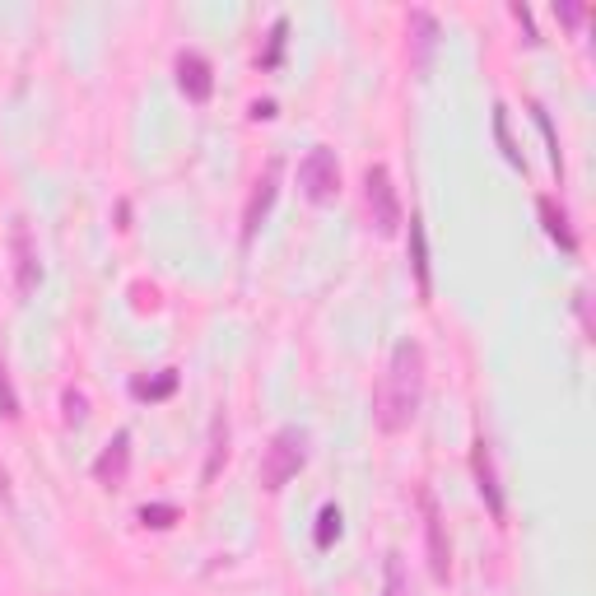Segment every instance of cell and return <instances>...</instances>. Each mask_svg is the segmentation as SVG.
<instances>
[{
    "mask_svg": "<svg viewBox=\"0 0 596 596\" xmlns=\"http://www.w3.org/2000/svg\"><path fill=\"white\" fill-rule=\"evenodd\" d=\"M420 396H424V350L415 340H401L392 350L387 373H382L378 401H373V415H378L382 434H401V429L415 420Z\"/></svg>",
    "mask_w": 596,
    "mask_h": 596,
    "instance_id": "cell-1",
    "label": "cell"
},
{
    "mask_svg": "<svg viewBox=\"0 0 596 596\" xmlns=\"http://www.w3.org/2000/svg\"><path fill=\"white\" fill-rule=\"evenodd\" d=\"M303 461H308V434L303 429H280V434L266 443V452H261V489H285L289 480H294L298 471H303Z\"/></svg>",
    "mask_w": 596,
    "mask_h": 596,
    "instance_id": "cell-2",
    "label": "cell"
},
{
    "mask_svg": "<svg viewBox=\"0 0 596 596\" xmlns=\"http://www.w3.org/2000/svg\"><path fill=\"white\" fill-rule=\"evenodd\" d=\"M298 187H303V196H308L312 205L336 201V191H340V163H336V154H331L326 145L308 149V159L298 163Z\"/></svg>",
    "mask_w": 596,
    "mask_h": 596,
    "instance_id": "cell-3",
    "label": "cell"
},
{
    "mask_svg": "<svg viewBox=\"0 0 596 596\" xmlns=\"http://www.w3.org/2000/svg\"><path fill=\"white\" fill-rule=\"evenodd\" d=\"M364 191H368V215H373V224H378L382 238L401 229V196H396V182H392V173H387L382 163H373V168L364 173Z\"/></svg>",
    "mask_w": 596,
    "mask_h": 596,
    "instance_id": "cell-4",
    "label": "cell"
},
{
    "mask_svg": "<svg viewBox=\"0 0 596 596\" xmlns=\"http://www.w3.org/2000/svg\"><path fill=\"white\" fill-rule=\"evenodd\" d=\"M10 252H14V289H19V298H28L42 280L38 247H33V233H28V219H14L10 224Z\"/></svg>",
    "mask_w": 596,
    "mask_h": 596,
    "instance_id": "cell-5",
    "label": "cell"
},
{
    "mask_svg": "<svg viewBox=\"0 0 596 596\" xmlns=\"http://www.w3.org/2000/svg\"><path fill=\"white\" fill-rule=\"evenodd\" d=\"M420 508H424V541H429V569H434L438 583L452 578V545H447V531H443V513L429 489H420Z\"/></svg>",
    "mask_w": 596,
    "mask_h": 596,
    "instance_id": "cell-6",
    "label": "cell"
},
{
    "mask_svg": "<svg viewBox=\"0 0 596 596\" xmlns=\"http://www.w3.org/2000/svg\"><path fill=\"white\" fill-rule=\"evenodd\" d=\"M275 191H280V159L266 163V173H261L257 191H252V201H247V215H243V243H252L261 229V219H266V210L275 205Z\"/></svg>",
    "mask_w": 596,
    "mask_h": 596,
    "instance_id": "cell-7",
    "label": "cell"
},
{
    "mask_svg": "<svg viewBox=\"0 0 596 596\" xmlns=\"http://www.w3.org/2000/svg\"><path fill=\"white\" fill-rule=\"evenodd\" d=\"M434 47H438L434 14L410 10V66H415V75H429V66H434Z\"/></svg>",
    "mask_w": 596,
    "mask_h": 596,
    "instance_id": "cell-8",
    "label": "cell"
},
{
    "mask_svg": "<svg viewBox=\"0 0 596 596\" xmlns=\"http://www.w3.org/2000/svg\"><path fill=\"white\" fill-rule=\"evenodd\" d=\"M177 84H182V94L191 103H205L215 94V70H210V61L201 52H182L177 56Z\"/></svg>",
    "mask_w": 596,
    "mask_h": 596,
    "instance_id": "cell-9",
    "label": "cell"
},
{
    "mask_svg": "<svg viewBox=\"0 0 596 596\" xmlns=\"http://www.w3.org/2000/svg\"><path fill=\"white\" fill-rule=\"evenodd\" d=\"M126 471H131V434H117L103 452H98L94 461V475H98V485H108V489H122L126 485Z\"/></svg>",
    "mask_w": 596,
    "mask_h": 596,
    "instance_id": "cell-10",
    "label": "cell"
},
{
    "mask_svg": "<svg viewBox=\"0 0 596 596\" xmlns=\"http://www.w3.org/2000/svg\"><path fill=\"white\" fill-rule=\"evenodd\" d=\"M471 466H475V485H480V494H485L489 513L503 517V489H499V475H494V452H489V443L480 438L471 452Z\"/></svg>",
    "mask_w": 596,
    "mask_h": 596,
    "instance_id": "cell-11",
    "label": "cell"
},
{
    "mask_svg": "<svg viewBox=\"0 0 596 596\" xmlns=\"http://www.w3.org/2000/svg\"><path fill=\"white\" fill-rule=\"evenodd\" d=\"M541 219H545V233H550V238H555L559 247H564V252H578V238H573V229H569V215H564V210H559L555 201H550V196H541Z\"/></svg>",
    "mask_w": 596,
    "mask_h": 596,
    "instance_id": "cell-12",
    "label": "cell"
},
{
    "mask_svg": "<svg viewBox=\"0 0 596 596\" xmlns=\"http://www.w3.org/2000/svg\"><path fill=\"white\" fill-rule=\"evenodd\" d=\"M410 266H415V280H420V294L429 298V243H424V219H410Z\"/></svg>",
    "mask_w": 596,
    "mask_h": 596,
    "instance_id": "cell-13",
    "label": "cell"
},
{
    "mask_svg": "<svg viewBox=\"0 0 596 596\" xmlns=\"http://www.w3.org/2000/svg\"><path fill=\"white\" fill-rule=\"evenodd\" d=\"M224 457H229V420H224V415H215V424H210V461H205V485L219 475Z\"/></svg>",
    "mask_w": 596,
    "mask_h": 596,
    "instance_id": "cell-14",
    "label": "cell"
},
{
    "mask_svg": "<svg viewBox=\"0 0 596 596\" xmlns=\"http://www.w3.org/2000/svg\"><path fill=\"white\" fill-rule=\"evenodd\" d=\"M382 596H410V573H406V559L387 555V564H382Z\"/></svg>",
    "mask_w": 596,
    "mask_h": 596,
    "instance_id": "cell-15",
    "label": "cell"
},
{
    "mask_svg": "<svg viewBox=\"0 0 596 596\" xmlns=\"http://www.w3.org/2000/svg\"><path fill=\"white\" fill-rule=\"evenodd\" d=\"M173 387H177V373L173 368H168V373H163V378H154V382H136V387H131V392L140 396V401H163V396H173Z\"/></svg>",
    "mask_w": 596,
    "mask_h": 596,
    "instance_id": "cell-16",
    "label": "cell"
},
{
    "mask_svg": "<svg viewBox=\"0 0 596 596\" xmlns=\"http://www.w3.org/2000/svg\"><path fill=\"white\" fill-rule=\"evenodd\" d=\"M0 420H19V396H14V382H10L5 359H0Z\"/></svg>",
    "mask_w": 596,
    "mask_h": 596,
    "instance_id": "cell-17",
    "label": "cell"
},
{
    "mask_svg": "<svg viewBox=\"0 0 596 596\" xmlns=\"http://www.w3.org/2000/svg\"><path fill=\"white\" fill-rule=\"evenodd\" d=\"M336 536H340V508H336V503H326L322 517H317V545L326 550V545L336 541Z\"/></svg>",
    "mask_w": 596,
    "mask_h": 596,
    "instance_id": "cell-18",
    "label": "cell"
},
{
    "mask_svg": "<svg viewBox=\"0 0 596 596\" xmlns=\"http://www.w3.org/2000/svg\"><path fill=\"white\" fill-rule=\"evenodd\" d=\"M536 126H541V136H545V145H550V163H555V173L559 168H564V154H559V136H555V126H550V112L541 108V103H536Z\"/></svg>",
    "mask_w": 596,
    "mask_h": 596,
    "instance_id": "cell-19",
    "label": "cell"
},
{
    "mask_svg": "<svg viewBox=\"0 0 596 596\" xmlns=\"http://www.w3.org/2000/svg\"><path fill=\"white\" fill-rule=\"evenodd\" d=\"M140 522H145V527H173L177 508L173 503H145V508H140Z\"/></svg>",
    "mask_w": 596,
    "mask_h": 596,
    "instance_id": "cell-20",
    "label": "cell"
},
{
    "mask_svg": "<svg viewBox=\"0 0 596 596\" xmlns=\"http://www.w3.org/2000/svg\"><path fill=\"white\" fill-rule=\"evenodd\" d=\"M494 131H499V145H503V154H508V163L522 168V154H517L513 136H508V112H503V108H494Z\"/></svg>",
    "mask_w": 596,
    "mask_h": 596,
    "instance_id": "cell-21",
    "label": "cell"
},
{
    "mask_svg": "<svg viewBox=\"0 0 596 596\" xmlns=\"http://www.w3.org/2000/svg\"><path fill=\"white\" fill-rule=\"evenodd\" d=\"M285 33H289V24H285V19H275V28H271V52L261 56V66H266V70H271L275 61H280V52H285Z\"/></svg>",
    "mask_w": 596,
    "mask_h": 596,
    "instance_id": "cell-22",
    "label": "cell"
},
{
    "mask_svg": "<svg viewBox=\"0 0 596 596\" xmlns=\"http://www.w3.org/2000/svg\"><path fill=\"white\" fill-rule=\"evenodd\" d=\"M66 424H84V392H66Z\"/></svg>",
    "mask_w": 596,
    "mask_h": 596,
    "instance_id": "cell-23",
    "label": "cell"
},
{
    "mask_svg": "<svg viewBox=\"0 0 596 596\" xmlns=\"http://www.w3.org/2000/svg\"><path fill=\"white\" fill-rule=\"evenodd\" d=\"M513 19H517V24H522V33H527V42H541V38H536V24H531V10H527V5H513Z\"/></svg>",
    "mask_w": 596,
    "mask_h": 596,
    "instance_id": "cell-24",
    "label": "cell"
},
{
    "mask_svg": "<svg viewBox=\"0 0 596 596\" xmlns=\"http://www.w3.org/2000/svg\"><path fill=\"white\" fill-rule=\"evenodd\" d=\"M555 14H559V19H564V24H583V10H578V5H555Z\"/></svg>",
    "mask_w": 596,
    "mask_h": 596,
    "instance_id": "cell-25",
    "label": "cell"
},
{
    "mask_svg": "<svg viewBox=\"0 0 596 596\" xmlns=\"http://www.w3.org/2000/svg\"><path fill=\"white\" fill-rule=\"evenodd\" d=\"M252 117H275V103H271V98H261V103H252Z\"/></svg>",
    "mask_w": 596,
    "mask_h": 596,
    "instance_id": "cell-26",
    "label": "cell"
}]
</instances>
